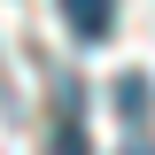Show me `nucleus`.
Wrapping results in <instances>:
<instances>
[{
  "instance_id": "1",
  "label": "nucleus",
  "mask_w": 155,
  "mask_h": 155,
  "mask_svg": "<svg viewBox=\"0 0 155 155\" xmlns=\"http://www.w3.org/2000/svg\"><path fill=\"white\" fill-rule=\"evenodd\" d=\"M62 16H70L78 39H109L116 31V0H62Z\"/></svg>"
},
{
  "instance_id": "2",
  "label": "nucleus",
  "mask_w": 155,
  "mask_h": 155,
  "mask_svg": "<svg viewBox=\"0 0 155 155\" xmlns=\"http://www.w3.org/2000/svg\"><path fill=\"white\" fill-rule=\"evenodd\" d=\"M116 109L124 116H147V78H124V85H116Z\"/></svg>"
},
{
  "instance_id": "3",
  "label": "nucleus",
  "mask_w": 155,
  "mask_h": 155,
  "mask_svg": "<svg viewBox=\"0 0 155 155\" xmlns=\"http://www.w3.org/2000/svg\"><path fill=\"white\" fill-rule=\"evenodd\" d=\"M54 140H62L54 155H78V124H70V116H62V132H54Z\"/></svg>"
},
{
  "instance_id": "4",
  "label": "nucleus",
  "mask_w": 155,
  "mask_h": 155,
  "mask_svg": "<svg viewBox=\"0 0 155 155\" xmlns=\"http://www.w3.org/2000/svg\"><path fill=\"white\" fill-rule=\"evenodd\" d=\"M116 155H155V140H124V147H116Z\"/></svg>"
}]
</instances>
